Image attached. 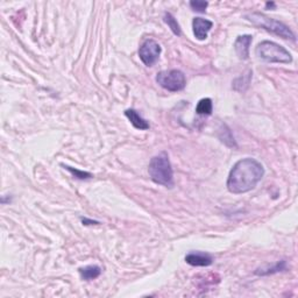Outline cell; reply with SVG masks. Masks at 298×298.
Instances as JSON below:
<instances>
[{"label":"cell","instance_id":"cell-14","mask_svg":"<svg viewBox=\"0 0 298 298\" xmlns=\"http://www.w3.org/2000/svg\"><path fill=\"white\" fill-rule=\"evenodd\" d=\"M212 110H213V104L210 98H203L196 106V112L199 116H211Z\"/></svg>","mask_w":298,"mask_h":298},{"label":"cell","instance_id":"cell-8","mask_svg":"<svg viewBox=\"0 0 298 298\" xmlns=\"http://www.w3.org/2000/svg\"><path fill=\"white\" fill-rule=\"evenodd\" d=\"M253 41L252 35H240L234 42V50L240 60H247L250 57V47Z\"/></svg>","mask_w":298,"mask_h":298},{"label":"cell","instance_id":"cell-11","mask_svg":"<svg viewBox=\"0 0 298 298\" xmlns=\"http://www.w3.org/2000/svg\"><path fill=\"white\" fill-rule=\"evenodd\" d=\"M125 116L128 118V120L130 121V124L135 127L136 129L140 130H147L149 129V124L148 121L143 119V118L140 116L139 113L136 112L135 110L133 109H128L125 111Z\"/></svg>","mask_w":298,"mask_h":298},{"label":"cell","instance_id":"cell-6","mask_svg":"<svg viewBox=\"0 0 298 298\" xmlns=\"http://www.w3.org/2000/svg\"><path fill=\"white\" fill-rule=\"evenodd\" d=\"M161 54V45L155 40H146L143 42L141 47L139 49V56L140 60L143 62V64L147 67H152L157 62Z\"/></svg>","mask_w":298,"mask_h":298},{"label":"cell","instance_id":"cell-13","mask_svg":"<svg viewBox=\"0 0 298 298\" xmlns=\"http://www.w3.org/2000/svg\"><path fill=\"white\" fill-rule=\"evenodd\" d=\"M80 274L83 280L91 281L100 276L101 268L99 266H97V264H91V266L80 268Z\"/></svg>","mask_w":298,"mask_h":298},{"label":"cell","instance_id":"cell-18","mask_svg":"<svg viewBox=\"0 0 298 298\" xmlns=\"http://www.w3.org/2000/svg\"><path fill=\"white\" fill-rule=\"evenodd\" d=\"M208 6L209 2L204 1V0H192V1H190V7L192 8V11L198 13H205Z\"/></svg>","mask_w":298,"mask_h":298},{"label":"cell","instance_id":"cell-17","mask_svg":"<svg viewBox=\"0 0 298 298\" xmlns=\"http://www.w3.org/2000/svg\"><path fill=\"white\" fill-rule=\"evenodd\" d=\"M62 166H63L64 169H67L69 172L73 173V176H74L75 178L82 179V181H84V179L92 178V173H90V172H87V171H83V170H80V169H75V168H73V167L64 166V165H62Z\"/></svg>","mask_w":298,"mask_h":298},{"label":"cell","instance_id":"cell-3","mask_svg":"<svg viewBox=\"0 0 298 298\" xmlns=\"http://www.w3.org/2000/svg\"><path fill=\"white\" fill-rule=\"evenodd\" d=\"M246 19L254 26H256V27L266 29L267 32L273 33V34L277 35V37L286 39V40L296 41V35L294 34V32L287 25L276 20V19L269 18V16L263 14V13L253 12L251 14H247Z\"/></svg>","mask_w":298,"mask_h":298},{"label":"cell","instance_id":"cell-15","mask_svg":"<svg viewBox=\"0 0 298 298\" xmlns=\"http://www.w3.org/2000/svg\"><path fill=\"white\" fill-rule=\"evenodd\" d=\"M287 269V262L282 260L280 262H277L274 267L268 268V269H257L255 271L256 275H261V276H266V275H271V274H276L280 273V271H283Z\"/></svg>","mask_w":298,"mask_h":298},{"label":"cell","instance_id":"cell-4","mask_svg":"<svg viewBox=\"0 0 298 298\" xmlns=\"http://www.w3.org/2000/svg\"><path fill=\"white\" fill-rule=\"evenodd\" d=\"M255 54L258 58L268 63H291L293 56L286 48L273 41H262L255 48Z\"/></svg>","mask_w":298,"mask_h":298},{"label":"cell","instance_id":"cell-12","mask_svg":"<svg viewBox=\"0 0 298 298\" xmlns=\"http://www.w3.org/2000/svg\"><path fill=\"white\" fill-rule=\"evenodd\" d=\"M252 75H253L252 70H248L246 74L241 75L240 77L235 78L233 82V89L235 91H238V92H244V91H246L248 89V86H250Z\"/></svg>","mask_w":298,"mask_h":298},{"label":"cell","instance_id":"cell-5","mask_svg":"<svg viewBox=\"0 0 298 298\" xmlns=\"http://www.w3.org/2000/svg\"><path fill=\"white\" fill-rule=\"evenodd\" d=\"M156 82L163 89L170 91V92H177L185 87L186 78L185 75L181 70L173 69V70L161 71L156 75Z\"/></svg>","mask_w":298,"mask_h":298},{"label":"cell","instance_id":"cell-1","mask_svg":"<svg viewBox=\"0 0 298 298\" xmlns=\"http://www.w3.org/2000/svg\"><path fill=\"white\" fill-rule=\"evenodd\" d=\"M263 175V166L255 159L246 157L235 163L228 175L226 185L232 194H245L253 190Z\"/></svg>","mask_w":298,"mask_h":298},{"label":"cell","instance_id":"cell-9","mask_svg":"<svg viewBox=\"0 0 298 298\" xmlns=\"http://www.w3.org/2000/svg\"><path fill=\"white\" fill-rule=\"evenodd\" d=\"M213 22L206 20L203 18H195L192 21V28H194V34L197 40L203 41L208 38V33L211 31Z\"/></svg>","mask_w":298,"mask_h":298},{"label":"cell","instance_id":"cell-10","mask_svg":"<svg viewBox=\"0 0 298 298\" xmlns=\"http://www.w3.org/2000/svg\"><path fill=\"white\" fill-rule=\"evenodd\" d=\"M217 135L219 137V140L226 145L230 148H237V141H235L233 134H232V130L228 128V126L226 124H221L220 127L218 128Z\"/></svg>","mask_w":298,"mask_h":298},{"label":"cell","instance_id":"cell-2","mask_svg":"<svg viewBox=\"0 0 298 298\" xmlns=\"http://www.w3.org/2000/svg\"><path fill=\"white\" fill-rule=\"evenodd\" d=\"M150 178L156 184H161L167 188L173 186V170L170 163L169 156L166 152H161L150 160L148 166Z\"/></svg>","mask_w":298,"mask_h":298},{"label":"cell","instance_id":"cell-7","mask_svg":"<svg viewBox=\"0 0 298 298\" xmlns=\"http://www.w3.org/2000/svg\"><path fill=\"white\" fill-rule=\"evenodd\" d=\"M185 262L194 267H209L213 262V256L204 252H192L186 255Z\"/></svg>","mask_w":298,"mask_h":298},{"label":"cell","instance_id":"cell-20","mask_svg":"<svg viewBox=\"0 0 298 298\" xmlns=\"http://www.w3.org/2000/svg\"><path fill=\"white\" fill-rule=\"evenodd\" d=\"M276 7V4L274 1H268L266 2V8H275Z\"/></svg>","mask_w":298,"mask_h":298},{"label":"cell","instance_id":"cell-19","mask_svg":"<svg viewBox=\"0 0 298 298\" xmlns=\"http://www.w3.org/2000/svg\"><path fill=\"white\" fill-rule=\"evenodd\" d=\"M82 222H83V225H85V226L98 225V224H99V221L92 220V219H87V218H82Z\"/></svg>","mask_w":298,"mask_h":298},{"label":"cell","instance_id":"cell-16","mask_svg":"<svg viewBox=\"0 0 298 298\" xmlns=\"http://www.w3.org/2000/svg\"><path fill=\"white\" fill-rule=\"evenodd\" d=\"M163 20H165L166 24L169 26V28L171 29V32L173 33V34L177 35V37H181V34H182L181 27H179L177 20L173 18V15L171 14V13H166Z\"/></svg>","mask_w":298,"mask_h":298}]
</instances>
